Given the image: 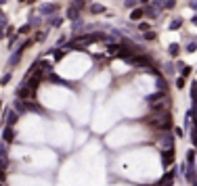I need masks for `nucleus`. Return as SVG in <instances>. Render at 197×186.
<instances>
[{
    "instance_id": "nucleus-1",
    "label": "nucleus",
    "mask_w": 197,
    "mask_h": 186,
    "mask_svg": "<svg viewBox=\"0 0 197 186\" xmlns=\"http://www.w3.org/2000/svg\"><path fill=\"white\" fill-rule=\"evenodd\" d=\"M141 17H143V11H141V8H139V11H134V13H132V19H141Z\"/></svg>"
},
{
    "instance_id": "nucleus-2",
    "label": "nucleus",
    "mask_w": 197,
    "mask_h": 186,
    "mask_svg": "<svg viewBox=\"0 0 197 186\" xmlns=\"http://www.w3.org/2000/svg\"><path fill=\"white\" fill-rule=\"evenodd\" d=\"M11 136H13V132H11V130H6V132H4V138L11 140Z\"/></svg>"
}]
</instances>
